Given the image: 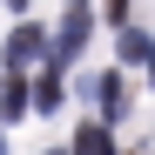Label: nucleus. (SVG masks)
Instances as JSON below:
<instances>
[{"instance_id": "1", "label": "nucleus", "mask_w": 155, "mask_h": 155, "mask_svg": "<svg viewBox=\"0 0 155 155\" xmlns=\"http://www.w3.org/2000/svg\"><path fill=\"white\" fill-rule=\"evenodd\" d=\"M34 61H47V27H34V20H20V27L7 34V68L20 74V68H34Z\"/></svg>"}, {"instance_id": "8", "label": "nucleus", "mask_w": 155, "mask_h": 155, "mask_svg": "<svg viewBox=\"0 0 155 155\" xmlns=\"http://www.w3.org/2000/svg\"><path fill=\"white\" fill-rule=\"evenodd\" d=\"M121 14H128V0H108V20H121Z\"/></svg>"}, {"instance_id": "7", "label": "nucleus", "mask_w": 155, "mask_h": 155, "mask_svg": "<svg viewBox=\"0 0 155 155\" xmlns=\"http://www.w3.org/2000/svg\"><path fill=\"white\" fill-rule=\"evenodd\" d=\"M121 61H148V34L142 27H121Z\"/></svg>"}, {"instance_id": "2", "label": "nucleus", "mask_w": 155, "mask_h": 155, "mask_svg": "<svg viewBox=\"0 0 155 155\" xmlns=\"http://www.w3.org/2000/svg\"><path fill=\"white\" fill-rule=\"evenodd\" d=\"M88 27H94V20H88V7H74V14L61 20V34L47 41V54H54V61H47V68H68L74 54H81V41H88Z\"/></svg>"}, {"instance_id": "6", "label": "nucleus", "mask_w": 155, "mask_h": 155, "mask_svg": "<svg viewBox=\"0 0 155 155\" xmlns=\"http://www.w3.org/2000/svg\"><path fill=\"white\" fill-rule=\"evenodd\" d=\"M94 101H101V115H121V74H101V81H94Z\"/></svg>"}, {"instance_id": "4", "label": "nucleus", "mask_w": 155, "mask_h": 155, "mask_svg": "<svg viewBox=\"0 0 155 155\" xmlns=\"http://www.w3.org/2000/svg\"><path fill=\"white\" fill-rule=\"evenodd\" d=\"M0 115H7V121L27 115V81H20V74H7V81H0Z\"/></svg>"}, {"instance_id": "5", "label": "nucleus", "mask_w": 155, "mask_h": 155, "mask_svg": "<svg viewBox=\"0 0 155 155\" xmlns=\"http://www.w3.org/2000/svg\"><path fill=\"white\" fill-rule=\"evenodd\" d=\"M74 155H115V142L101 135L94 121H81V128H74Z\"/></svg>"}, {"instance_id": "11", "label": "nucleus", "mask_w": 155, "mask_h": 155, "mask_svg": "<svg viewBox=\"0 0 155 155\" xmlns=\"http://www.w3.org/2000/svg\"><path fill=\"white\" fill-rule=\"evenodd\" d=\"M47 155H68V148H47Z\"/></svg>"}, {"instance_id": "10", "label": "nucleus", "mask_w": 155, "mask_h": 155, "mask_svg": "<svg viewBox=\"0 0 155 155\" xmlns=\"http://www.w3.org/2000/svg\"><path fill=\"white\" fill-rule=\"evenodd\" d=\"M7 7H27V0H7Z\"/></svg>"}, {"instance_id": "3", "label": "nucleus", "mask_w": 155, "mask_h": 155, "mask_svg": "<svg viewBox=\"0 0 155 155\" xmlns=\"http://www.w3.org/2000/svg\"><path fill=\"white\" fill-rule=\"evenodd\" d=\"M27 108H41V115H47V108H61V68H47L41 81L27 88Z\"/></svg>"}, {"instance_id": "12", "label": "nucleus", "mask_w": 155, "mask_h": 155, "mask_svg": "<svg viewBox=\"0 0 155 155\" xmlns=\"http://www.w3.org/2000/svg\"><path fill=\"white\" fill-rule=\"evenodd\" d=\"M0 155H7V142H0Z\"/></svg>"}, {"instance_id": "9", "label": "nucleus", "mask_w": 155, "mask_h": 155, "mask_svg": "<svg viewBox=\"0 0 155 155\" xmlns=\"http://www.w3.org/2000/svg\"><path fill=\"white\" fill-rule=\"evenodd\" d=\"M142 68H148V81H155V47H148V61H142Z\"/></svg>"}]
</instances>
